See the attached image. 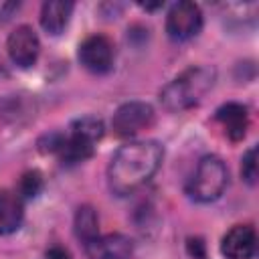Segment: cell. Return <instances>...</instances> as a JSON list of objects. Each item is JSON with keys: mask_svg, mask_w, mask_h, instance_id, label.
Wrapping results in <instances>:
<instances>
[{"mask_svg": "<svg viewBox=\"0 0 259 259\" xmlns=\"http://www.w3.org/2000/svg\"><path fill=\"white\" fill-rule=\"evenodd\" d=\"M162 160L164 148L154 140L123 144L107 166L109 190L117 196L136 192L158 172Z\"/></svg>", "mask_w": 259, "mask_h": 259, "instance_id": "cell-1", "label": "cell"}, {"mask_svg": "<svg viewBox=\"0 0 259 259\" xmlns=\"http://www.w3.org/2000/svg\"><path fill=\"white\" fill-rule=\"evenodd\" d=\"M217 71L206 65L184 69L160 91V103L168 111H184L200 103V99L212 89Z\"/></svg>", "mask_w": 259, "mask_h": 259, "instance_id": "cell-2", "label": "cell"}, {"mask_svg": "<svg viewBox=\"0 0 259 259\" xmlns=\"http://www.w3.org/2000/svg\"><path fill=\"white\" fill-rule=\"evenodd\" d=\"M229 184V170L219 156H204L186 182V194L196 202L217 200Z\"/></svg>", "mask_w": 259, "mask_h": 259, "instance_id": "cell-3", "label": "cell"}, {"mask_svg": "<svg viewBox=\"0 0 259 259\" xmlns=\"http://www.w3.org/2000/svg\"><path fill=\"white\" fill-rule=\"evenodd\" d=\"M202 28V10L194 2H176L166 14V32L172 40L184 42Z\"/></svg>", "mask_w": 259, "mask_h": 259, "instance_id": "cell-4", "label": "cell"}, {"mask_svg": "<svg viewBox=\"0 0 259 259\" xmlns=\"http://www.w3.org/2000/svg\"><path fill=\"white\" fill-rule=\"evenodd\" d=\"M154 123V109L144 101H127L119 105L111 117V127L119 138H132Z\"/></svg>", "mask_w": 259, "mask_h": 259, "instance_id": "cell-5", "label": "cell"}, {"mask_svg": "<svg viewBox=\"0 0 259 259\" xmlns=\"http://www.w3.org/2000/svg\"><path fill=\"white\" fill-rule=\"evenodd\" d=\"M79 61L91 73H107L115 61V47L105 34H91L79 45Z\"/></svg>", "mask_w": 259, "mask_h": 259, "instance_id": "cell-6", "label": "cell"}, {"mask_svg": "<svg viewBox=\"0 0 259 259\" xmlns=\"http://www.w3.org/2000/svg\"><path fill=\"white\" fill-rule=\"evenodd\" d=\"M6 51L14 65L26 69L36 63L38 53H40V40H38L36 32L32 30V26L20 24L8 34Z\"/></svg>", "mask_w": 259, "mask_h": 259, "instance_id": "cell-7", "label": "cell"}, {"mask_svg": "<svg viewBox=\"0 0 259 259\" xmlns=\"http://www.w3.org/2000/svg\"><path fill=\"white\" fill-rule=\"evenodd\" d=\"M257 247V233L251 225H235L221 241V251L229 259H251Z\"/></svg>", "mask_w": 259, "mask_h": 259, "instance_id": "cell-8", "label": "cell"}, {"mask_svg": "<svg viewBox=\"0 0 259 259\" xmlns=\"http://www.w3.org/2000/svg\"><path fill=\"white\" fill-rule=\"evenodd\" d=\"M89 259H130L134 253V243L121 233L99 235L93 243L85 245Z\"/></svg>", "mask_w": 259, "mask_h": 259, "instance_id": "cell-9", "label": "cell"}, {"mask_svg": "<svg viewBox=\"0 0 259 259\" xmlns=\"http://www.w3.org/2000/svg\"><path fill=\"white\" fill-rule=\"evenodd\" d=\"M217 121L221 123V127L225 130L227 138L233 142H239L245 138L247 127H249V111L243 103L237 101H229L225 105H221L214 113Z\"/></svg>", "mask_w": 259, "mask_h": 259, "instance_id": "cell-10", "label": "cell"}, {"mask_svg": "<svg viewBox=\"0 0 259 259\" xmlns=\"http://www.w3.org/2000/svg\"><path fill=\"white\" fill-rule=\"evenodd\" d=\"M75 4L69 0H49L40 8V26L49 34H61L69 24Z\"/></svg>", "mask_w": 259, "mask_h": 259, "instance_id": "cell-11", "label": "cell"}, {"mask_svg": "<svg viewBox=\"0 0 259 259\" xmlns=\"http://www.w3.org/2000/svg\"><path fill=\"white\" fill-rule=\"evenodd\" d=\"M24 219L22 198L16 192L0 190V235L14 233Z\"/></svg>", "mask_w": 259, "mask_h": 259, "instance_id": "cell-12", "label": "cell"}, {"mask_svg": "<svg viewBox=\"0 0 259 259\" xmlns=\"http://www.w3.org/2000/svg\"><path fill=\"white\" fill-rule=\"evenodd\" d=\"M73 229H75V237L85 245L93 243L99 237V217L97 210L89 204H83L77 208L75 212V221H73Z\"/></svg>", "mask_w": 259, "mask_h": 259, "instance_id": "cell-13", "label": "cell"}, {"mask_svg": "<svg viewBox=\"0 0 259 259\" xmlns=\"http://www.w3.org/2000/svg\"><path fill=\"white\" fill-rule=\"evenodd\" d=\"M69 132L97 144L101 138H103V121L99 117H93V115H85V117H79L71 123Z\"/></svg>", "mask_w": 259, "mask_h": 259, "instance_id": "cell-14", "label": "cell"}, {"mask_svg": "<svg viewBox=\"0 0 259 259\" xmlns=\"http://www.w3.org/2000/svg\"><path fill=\"white\" fill-rule=\"evenodd\" d=\"M40 190H42V176L38 170H30L20 176L18 192H16L20 198H34Z\"/></svg>", "mask_w": 259, "mask_h": 259, "instance_id": "cell-15", "label": "cell"}, {"mask_svg": "<svg viewBox=\"0 0 259 259\" xmlns=\"http://www.w3.org/2000/svg\"><path fill=\"white\" fill-rule=\"evenodd\" d=\"M241 174L245 178L247 184H255L257 182V148H249L241 160Z\"/></svg>", "mask_w": 259, "mask_h": 259, "instance_id": "cell-16", "label": "cell"}, {"mask_svg": "<svg viewBox=\"0 0 259 259\" xmlns=\"http://www.w3.org/2000/svg\"><path fill=\"white\" fill-rule=\"evenodd\" d=\"M47 259H71V257H69L67 249H63V247H51L47 251Z\"/></svg>", "mask_w": 259, "mask_h": 259, "instance_id": "cell-17", "label": "cell"}]
</instances>
